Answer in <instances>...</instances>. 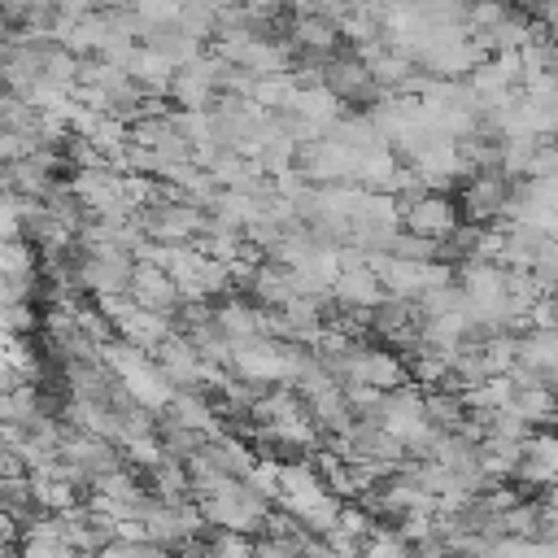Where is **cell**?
<instances>
[{"instance_id": "6", "label": "cell", "mask_w": 558, "mask_h": 558, "mask_svg": "<svg viewBox=\"0 0 558 558\" xmlns=\"http://www.w3.org/2000/svg\"><path fill=\"white\" fill-rule=\"evenodd\" d=\"M126 292H131V301H140V305H148L157 314H174L183 305L179 283L157 262H148V257H135V270H131V288Z\"/></svg>"}, {"instance_id": "3", "label": "cell", "mask_w": 558, "mask_h": 558, "mask_svg": "<svg viewBox=\"0 0 558 558\" xmlns=\"http://www.w3.org/2000/svg\"><path fill=\"white\" fill-rule=\"evenodd\" d=\"M218 74H222V57H218V52H209V57L201 52V57L183 61V65L174 70V78H170V100H174L179 109H209V105L222 96Z\"/></svg>"}, {"instance_id": "12", "label": "cell", "mask_w": 558, "mask_h": 558, "mask_svg": "<svg viewBox=\"0 0 558 558\" xmlns=\"http://www.w3.org/2000/svg\"><path fill=\"white\" fill-rule=\"evenodd\" d=\"M296 78H292V70L288 74H262L257 83H253V100L262 105V109H270V113H288L292 109V100H296Z\"/></svg>"}, {"instance_id": "13", "label": "cell", "mask_w": 558, "mask_h": 558, "mask_svg": "<svg viewBox=\"0 0 558 558\" xmlns=\"http://www.w3.org/2000/svg\"><path fill=\"white\" fill-rule=\"evenodd\" d=\"M405 549H414L410 541H405V532L392 523V527H384V523H375L371 532H366V541H362V554H405Z\"/></svg>"}, {"instance_id": "2", "label": "cell", "mask_w": 558, "mask_h": 558, "mask_svg": "<svg viewBox=\"0 0 558 558\" xmlns=\"http://www.w3.org/2000/svg\"><path fill=\"white\" fill-rule=\"evenodd\" d=\"M510 192H514V179L501 174L497 166H484V170H471L466 183H462V218L466 222H501L506 205H510Z\"/></svg>"}, {"instance_id": "14", "label": "cell", "mask_w": 558, "mask_h": 558, "mask_svg": "<svg viewBox=\"0 0 558 558\" xmlns=\"http://www.w3.org/2000/svg\"><path fill=\"white\" fill-rule=\"evenodd\" d=\"M131 9L140 13L144 26H166V22H179L183 0H131Z\"/></svg>"}, {"instance_id": "9", "label": "cell", "mask_w": 558, "mask_h": 558, "mask_svg": "<svg viewBox=\"0 0 558 558\" xmlns=\"http://www.w3.org/2000/svg\"><path fill=\"white\" fill-rule=\"evenodd\" d=\"M323 83L340 96V100H371V96H379V87H375V78H371V70H366V61L353 52V57H327L323 61Z\"/></svg>"}, {"instance_id": "5", "label": "cell", "mask_w": 558, "mask_h": 558, "mask_svg": "<svg viewBox=\"0 0 558 558\" xmlns=\"http://www.w3.org/2000/svg\"><path fill=\"white\" fill-rule=\"evenodd\" d=\"M401 227H410V231H418V235L445 244V240L462 227V205H458L449 192L427 187L418 201H410V205L401 209Z\"/></svg>"}, {"instance_id": "8", "label": "cell", "mask_w": 558, "mask_h": 558, "mask_svg": "<svg viewBox=\"0 0 558 558\" xmlns=\"http://www.w3.org/2000/svg\"><path fill=\"white\" fill-rule=\"evenodd\" d=\"M514 480L527 484V488L558 484V432H532L523 440V458H519Z\"/></svg>"}, {"instance_id": "11", "label": "cell", "mask_w": 558, "mask_h": 558, "mask_svg": "<svg viewBox=\"0 0 558 558\" xmlns=\"http://www.w3.org/2000/svg\"><path fill=\"white\" fill-rule=\"evenodd\" d=\"M140 44H148V48H157L174 70L183 65V61H192V57H201L205 48V39H196V35H187L179 22H166V26H144V35H140Z\"/></svg>"}, {"instance_id": "7", "label": "cell", "mask_w": 558, "mask_h": 558, "mask_svg": "<svg viewBox=\"0 0 558 558\" xmlns=\"http://www.w3.org/2000/svg\"><path fill=\"white\" fill-rule=\"evenodd\" d=\"M384 296H388V288H384V279L375 275L371 262L344 266V270L336 275V283H331V301H336L340 310H375Z\"/></svg>"}, {"instance_id": "4", "label": "cell", "mask_w": 558, "mask_h": 558, "mask_svg": "<svg viewBox=\"0 0 558 558\" xmlns=\"http://www.w3.org/2000/svg\"><path fill=\"white\" fill-rule=\"evenodd\" d=\"M410 166L418 170V179L427 187H440V192H449L453 183H466V174L475 170L466 148H462V140H432L410 157Z\"/></svg>"}, {"instance_id": "15", "label": "cell", "mask_w": 558, "mask_h": 558, "mask_svg": "<svg viewBox=\"0 0 558 558\" xmlns=\"http://www.w3.org/2000/svg\"><path fill=\"white\" fill-rule=\"evenodd\" d=\"M549 497H558V484H549Z\"/></svg>"}, {"instance_id": "10", "label": "cell", "mask_w": 558, "mask_h": 558, "mask_svg": "<svg viewBox=\"0 0 558 558\" xmlns=\"http://www.w3.org/2000/svg\"><path fill=\"white\" fill-rule=\"evenodd\" d=\"M519 362L527 371H536L541 379L558 384V323H545V327H527L519 336Z\"/></svg>"}, {"instance_id": "1", "label": "cell", "mask_w": 558, "mask_h": 558, "mask_svg": "<svg viewBox=\"0 0 558 558\" xmlns=\"http://www.w3.org/2000/svg\"><path fill=\"white\" fill-rule=\"evenodd\" d=\"M379 427H384L388 436H397L410 453H423V449L432 445V436H436V418H432V410H427V397H423L418 388H410V384L384 392Z\"/></svg>"}]
</instances>
